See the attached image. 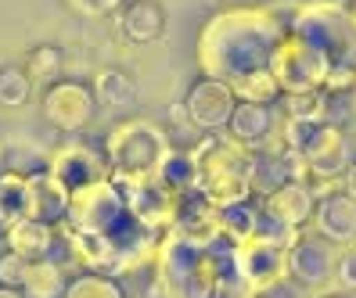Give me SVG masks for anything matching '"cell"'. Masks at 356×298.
<instances>
[{
  "mask_svg": "<svg viewBox=\"0 0 356 298\" xmlns=\"http://www.w3.org/2000/svg\"><path fill=\"white\" fill-rule=\"evenodd\" d=\"M299 4H266V8H234L205 26L198 61L209 79H223L227 87L252 72L270 69V54L291 33Z\"/></svg>",
  "mask_w": 356,
  "mask_h": 298,
  "instance_id": "obj_1",
  "label": "cell"
},
{
  "mask_svg": "<svg viewBox=\"0 0 356 298\" xmlns=\"http://www.w3.org/2000/svg\"><path fill=\"white\" fill-rule=\"evenodd\" d=\"M195 158V190L220 205H234L252 198V187H248V173H252V151L234 140H223L220 133H209L202 144L191 147Z\"/></svg>",
  "mask_w": 356,
  "mask_h": 298,
  "instance_id": "obj_2",
  "label": "cell"
},
{
  "mask_svg": "<svg viewBox=\"0 0 356 298\" xmlns=\"http://www.w3.org/2000/svg\"><path fill=\"white\" fill-rule=\"evenodd\" d=\"M170 155V133L155 126L152 119H130L112 130L104 144L108 158V180L112 183H134L159 173L162 158Z\"/></svg>",
  "mask_w": 356,
  "mask_h": 298,
  "instance_id": "obj_3",
  "label": "cell"
},
{
  "mask_svg": "<svg viewBox=\"0 0 356 298\" xmlns=\"http://www.w3.org/2000/svg\"><path fill=\"white\" fill-rule=\"evenodd\" d=\"M331 61L299 36H284L270 54V76H274L281 94H296V90H313L321 87V79L327 72Z\"/></svg>",
  "mask_w": 356,
  "mask_h": 298,
  "instance_id": "obj_4",
  "label": "cell"
},
{
  "mask_svg": "<svg viewBox=\"0 0 356 298\" xmlns=\"http://www.w3.org/2000/svg\"><path fill=\"white\" fill-rule=\"evenodd\" d=\"M122 201H127L130 216L148 226L155 233H170L173 226V216H177V190H170L159 176H148V180H134V183H115Z\"/></svg>",
  "mask_w": 356,
  "mask_h": 298,
  "instance_id": "obj_5",
  "label": "cell"
},
{
  "mask_svg": "<svg viewBox=\"0 0 356 298\" xmlns=\"http://www.w3.org/2000/svg\"><path fill=\"white\" fill-rule=\"evenodd\" d=\"M47 173L69 190V194H76V190H87L94 183H104L108 180V158H104L97 147L90 144H61L58 151L51 155V165Z\"/></svg>",
  "mask_w": 356,
  "mask_h": 298,
  "instance_id": "obj_6",
  "label": "cell"
},
{
  "mask_svg": "<svg viewBox=\"0 0 356 298\" xmlns=\"http://www.w3.org/2000/svg\"><path fill=\"white\" fill-rule=\"evenodd\" d=\"M334 255H339V245L324 241L321 233H299V238L288 245V255H284L288 276L296 284H302L306 291L324 288L334 276Z\"/></svg>",
  "mask_w": 356,
  "mask_h": 298,
  "instance_id": "obj_7",
  "label": "cell"
},
{
  "mask_svg": "<svg viewBox=\"0 0 356 298\" xmlns=\"http://www.w3.org/2000/svg\"><path fill=\"white\" fill-rule=\"evenodd\" d=\"M234 104H238V97H234V90L227 87L223 79H198L191 90H187V97H184V115H187V122L191 126H198V130H205V133H220V130H227V119H230V112H234Z\"/></svg>",
  "mask_w": 356,
  "mask_h": 298,
  "instance_id": "obj_8",
  "label": "cell"
},
{
  "mask_svg": "<svg viewBox=\"0 0 356 298\" xmlns=\"http://www.w3.org/2000/svg\"><path fill=\"white\" fill-rule=\"evenodd\" d=\"M284 255H288V248L266 241V238L238 241L234 245V266H238V276L245 281V288L256 295L259 288H266V284L281 281V276H288Z\"/></svg>",
  "mask_w": 356,
  "mask_h": 298,
  "instance_id": "obj_9",
  "label": "cell"
},
{
  "mask_svg": "<svg viewBox=\"0 0 356 298\" xmlns=\"http://www.w3.org/2000/svg\"><path fill=\"white\" fill-rule=\"evenodd\" d=\"M302 165H306V183L309 180H342V173L353 162L349 140L339 126L321 122V130L313 133V140L302 147Z\"/></svg>",
  "mask_w": 356,
  "mask_h": 298,
  "instance_id": "obj_10",
  "label": "cell"
},
{
  "mask_svg": "<svg viewBox=\"0 0 356 298\" xmlns=\"http://www.w3.org/2000/svg\"><path fill=\"white\" fill-rule=\"evenodd\" d=\"M284 183H306L302 158L296 151H288L284 144L274 147V151L256 147V151H252V173H248V187H252V194L263 201V198H270Z\"/></svg>",
  "mask_w": 356,
  "mask_h": 298,
  "instance_id": "obj_11",
  "label": "cell"
},
{
  "mask_svg": "<svg viewBox=\"0 0 356 298\" xmlns=\"http://www.w3.org/2000/svg\"><path fill=\"white\" fill-rule=\"evenodd\" d=\"M94 94L83 87V83H69V79H58L47 87L44 94V115L51 126H58V130H79V126H87L90 115H94Z\"/></svg>",
  "mask_w": 356,
  "mask_h": 298,
  "instance_id": "obj_12",
  "label": "cell"
},
{
  "mask_svg": "<svg viewBox=\"0 0 356 298\" xmlns=\"http://www.w3.org/2000/svg\"><path fill=\"white\" fill-rule=\"evenodd\" d=\"M69 201H72V194L47 173V169L26 176V220L58 226L69 216Z\"/></svg>",
  "mask_w": 356,
  "mask_h": 298,
  "instance_id": "obj_13",
  "label": "cell"
},
{
  "mask_svg": "<svg viewBox=\"0 0 356 298\" xmlns=\"http://www.w3.org/2000/svg\"><path fill=\"white\" fill-rule=\"evenodd\" d=\"M313 230L331 245H349L356 241V201L342 190H334L327 198H317L313 208Z\"/></svg>",
  "mask_w": 356,
  "mask_h": 298,
  "instance_id": "obj_14",
  "label": "cell"
},
{
  "mask_svg": "<svg viewBox=\"0 0 356 298\" xmlns=\"http://www.w3.org/2000/svg\"><path fill=\"white\" fill-rule=\"evenodd\" d=\"M227 137L234 144H241V147H248V151L263 147L270 137H274V112H270V104L238 101L230 119H227Z\"/></svg>",
  "mask_w": 356,
  "mask_h": 298,
  "instance_id": "obj_15",
  "label": "cell"
},
{
  "mask_svg": "<svg viewBox=\"0 0 356 298\" xmlns=\"http://www.w3.org/2000/svg\"><path fill=\"white\" fill-rule=\"evenodd\" d=\"M263 205V216L277 220L291 230H302L309 220H313V208H317V198H313V190L306 183H284L277 187L270 198L259 201Z\"/></svg>",
  "mask_w": 356,
  "mask_h": 298,
  "instance_id": "obj_16",
  "label": "cell"
},
{
  "mask_svg": "<svg viewBox=\"0 0 356 298\" xmlns=\"http://www.w3.org/2000/svg\"><path fill=\"white\" fill-rule=\"evenodd\" d=\"M165 29V11L159 0H127L119 11V33L127 44H152Z\"/></svg>",
  "mask_w": 356,
  "mask_h": 298,
  "instance_id": "obj_17",
  "label": "cell"
},
{
  "mask_svg": "<svg viewBox=\"0 0 356 298\" xmlns=\"http://www.w3.org/2000/svg\"><path fill=\"white\" fill-rule=\"evenodd\" d=\"M54 241H58V226L36 223V220H18V223H11V226L4 230V245H8V251L22 255L26 263L51 259Z\"/></svg>",
  "mask_w": 356,
  "mask_h": 298,
  "instance_id": "obj_18",
  "label": "cell"
},
{
  "mask_svg": "<svg viewBox=\"0 0 356 298\" xmlns=\"http://www.w3.org/2000/svg\"><path fill=\"white\" fill-rule=\"evenodd\" d=\"M216 220H220L223 238H230V241L238 245V241L256 238L259 220H263V205L256 198H245V201H234V205H220L216 208Z\"/></svg>",
  "mask_w": 356,
  "mask_h": 298,
  "instance_id": "obj_19",
  "label": "cell"
},
{
  "mask_svg": "<svg viewBox=\"0 0 356 298\" xmlns=\"http://www.w3.org/2000/svg\"><path fill=\"white\" fill-rule=\"evenodd\" d=\"M65 288H69L65 270H61L54 259L26 263V276H22V295L26 298H61Z\"/></svg>",
  "mask_w": 356,
  "mask_h": 298,
  "instance_id": "obj_20",
  "label": "cell"
},
{
  "mask_svg": "<svg viewBox=\"0 0 356 298\" xmlns=\"http://www.w3.org/2000/svg\"><path fill=\"white\" fill-rule=\"evenodd\" d=\"M90 94H94V104H104V108H130L137 97V83L122 69H101Z\"/></svg>",
  "mask_w": 356,
  "mask_h": 298,
  "instance_id": "obj_21",
  "label": "cell"
},
{
  "mask_svg": "<svg viewBox=\"0 0 356 298\" xmlns=\"http://www.w3.org/2000/svg\"><path fill=\"white\" fill-rule=\"evenodd\" d=\"M22 72L29 76V83H47L51 87V83H58L61 72H65V54H61V47H54V44H40V47H33L26 54Z\"/></svg>",
  "mask_w": 356,
  "mask_h": 298,
  "instance_id": "obj_22",
  "label": "cell"
},
{
  "mask_svg": "<svg viewBox=\"0 0 356 298\" xmlns=\"http://www.w3.org/2000/svg\"><path fill=\"white\" fill-rule=\"evenodd\" d=\"M195 158H191V151H173L170 147V155L162 158V165H159V180L170 187V190H191L195 187Z\"/></svg>",
  "mask_w": 356,
  "mask_h": 298,
  "instance_id": "obj_23",
  "label": "cell"
},
{
  "mask_svg": "<svg viewBox=\"0 0 356 298\" xmlns=\"http://www.w3.org/2000/svg\"><path fill=\"white\" fill-rule=\"evenodd\" d=\"M284 112H288V119L324 122V112H327V94H324L321 87H313V90H296V94H284Z\"/></svg>",
  "mask_w": 356,
  "mask_h": 298,
  "instance_id": "obj_24",
  "label": "cell"
},
{
  "mask_svg": "<svg viewBox=\"0 0 356 298\" xmlns=\"http://www.w3.org/2000/svg\"><path fill=\"white\" fill-rule=\"evenodd\" d=\"M61 298H122V288L115 284V276H104V273H79L76 281H69L65 295Z\"/></svg>",
  "mask_w": 356,
  "mask_h": 298,
  "instance_id": "obj_25",
  "label": "cell"
},
{
  "mask_svg": "<svg viewBox=\"0 0 356 298\" xmlns=\"http://www.w3.org/2000/svg\"><path fill=\"white\" fill-rule=\"evenodd\" d=\"M29 97H33V83L22 69H15V65L0 69V104H4V108H18V104H26Z\"/></svg>",
  "mask_w": 356,
  "mask_h": 298,
  "instance_id": "obj_26",
  "label": "cell"
},
{
  "mask_svg": "<svg viewBox=\"0 0 356 298\" xmlns=\"http://www.w3.org/2000/svg\"><path fill=\"white\" fill-rule=\"evenodd\" d=\"M353 87H356V65H349V61H331L324 79H321V90L334 94V97H346V94H353Z\"/></svg>",
  "mask_w": 356,
  "mask_h": 298,
  "instance_id": "obj_27",
  "label": "cell"
},
{
  "mask_svg": "<svg viewBox=\"0 0 356 298\" xmlns=\"http://www.w3.org/2000/svg\"><path fill=\"white\" fill-rule=\"evenodd\" d=\"M22 276H26V259L4 248V251H0V288L22 291Z\"/></svg>",
  "mask_w": 356,
  "mask_h": 298,
  "instance_id": "obj_28",
  "label": "cell"
},
{
  "mask_svg": "<svg viewBox=\"0 0 356 298\" xmlns=\"http://www.w3.org/2000/svg\"><path fill=\"white\" fill-rule=\"evenodd\" d=\"M334 276L346 291H356V241L342 245L339 255H334Z\"/></svg>",
  "mask_w": 356,
  "mask_h": 298,
  "instance_id": "obj_29",
  "label": "cell"
},
{
  "mask_svg": "<svg viewBox=\"0 0 356 298\" xmlns=\"http://www.w3.org/2000/svg\"><path fill=\"white\" fill-rule=\"evenodd\" d=\"M252 298H306V288H302V284H296L291 276H281V281L259 288Z\"/></svg>",
  "mask_w": 356,
  "mask_h": 298,
  "instance_id": "obj_30",
  "label": "cell"
},
{
  "mask_svg": "<svg viewBox=\"0 0 356 298\" xmlns=\"http://www.w3.org/2000/svg\"><path fill=\"white\" fill-rule=\"evenodd\" d=\"M69 4L79 15H108V11H119L122 8V0H69Z\"/></svg>",
  "mask_w": 356,
  "mask_h": 298,
  "instance_id": "obj_31",
  "label": "cell"
},
{
  "mask_svg": "<svg viewBox=\"0 0 356 298\" xmlns=\"http://www.w3.org/2000/svg\"><path fill=\"white\" fill-rule=\"evenodd\" d=\"M342 194H349L356 201V162H349V169L342 173Z\"/></svg>",
  "mask_w": 356,
  "mask_h": 298,
  "instance_id": "obj_32",
  "label": "cell"
},
{
  "mask_svg": "<svg viewBox=\"0 0 356 298\" xmlns=\"http://www.w3.org/2000/svg\"><path fill=\"white\" fill-rule=\"evenodd\" d=\"M349 0H306V8H346Z\"/></svg>",
  "mask_w": 356,
  "mask_h": 298,
  "instance_id": "obj_33",
  "label": "cell"
},
{
  "mask_svg": "<svg viewBox=\"0 0 356 298\" xmlns=\"http://www.w3.org/2000/svg\"><path fill=\"white\" fill-rule=\"evenodd\" d=\"M0 298H22V291H15V288H0Z\"/></svg>",
  "mask_w": 356,
  "mask_h": 298,
  "instance_id": "obj_34",
  "label": "cell"
},
{
  "mask_svg": "<svg viewBox=\"0 0 356 298\" xmlns=\"http://www.w3.org/2000/svg\"><path fill=\"white\" fill-rule=\"evenodd\" d=\"M349 101H353V112H356V87H353V94H349Z\"/></svg>",
  "mask_w": 356,
  "mask_h": 298,
  "instance_id": "obj_35",
  "label": "cell"
},
{
  "mask_svg": "<svg viewBox=\"0 0 356 298\" xmlns=\"http://www.w3.org/2000/svg\"><path fill=\"white\" fill-rule=\"evenodd\" d=\"M4 248H8V245H4V230H0V251H4Z\"/></svg>",
  "mask_w": 356,
  "mask_h": 298,
  "instance_id": "obj_36",
  "label": "cell"
},
{
  "mask_svg": "<svg viewBox=\"0 0 356 298\" xmlns=\"http://www.w3.org/2000/svg\"><path fill=\"white\" fill-rule=\"evenodd\" d=\"M0 162H4V144H0Z\"/></svg>",
  "mask_w": 356,
  "mask_h": 298,
  "instance_id": "obj_37",
  "label": "cell"
},
{
  "mask_svg": "<svg viewBox=\"0 0 356 298\" xmlns=\"http://www.w3.org/2000/svg\"><path fill=\"white\" fill-rule=\"evenodd\" d=\"M349 15H353V22H356V11H349Z\"/></svg>",
  "mask_w": 356,
  "mask_h": 298,
  "instance_id": "obj_38",
  "label": "cell"
}]
</instances>
